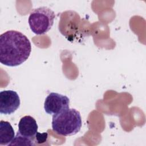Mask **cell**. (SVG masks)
Segmentation results:
<instances>
[{
    "label": "cell",
    "instance_id": "cell-1",
    "mask_svg": "<svg viewBox=\"0 0 146 146\" xmlns=\"http://www.w3.org/2000/svg\"><path fill=\"white\" fill-rule=\"evenodd\" d=\"M31 45L27 37L16 30H9L0 36V62L5 66L21 65L29 57Z\"/></svg>",
    "mask_w": 146,
    "mask_h": 146
},
{
    "label": "cell",
    "instance_id": "cell-2",
    "mask_svg": "<svg viewBox=\"0 0 146 146\" xmlns=\"http://www.w3.org/2000/svg\"><path fill=\"white\" fill-rule=\"evenodd\" d=\"M82 125L80 113L74 108H68L52 116V130L60 135H74L80 131Z\"/></svg>",
    "mask_w": 146,
    "mask_h": 146
},
{
    "label": "cell",
    "instance_id": "cell-3",
    "mask_svg": "<svg viewBox=\"0 0 146 146\" xmlns=\"http://www.w3.org/2000/svg\"><path fill=\"white\" fill-rule=\"evenodd\" d=\"M55 18V13L51 9L40 7L31 12L28 22L31 30L34 34L42 35L51 29Z\"/></svg>",
    "mask_w": 146,
    "mask_h": 146
},
{
    "label": "cell",
    "instance_id": "cell-4",
    "mask_svg": "<svg viewBox=\"0 0 146 146\" xmlns=\"http://www.w3.org/2000/svg\"><path fill=\"white\" fill-rule=\"evenodd\" d=\"M69 98L60 94L51 92L46 97L44 103L45 112L50 115H56L69 108Z\"/></svg>",
    "mask_w": 146,
    "mask_h": 146
},
{
    "label": "cell",
    "instance_id": "cell-5",
    "mask_svg": "<svg viewBox=\"0 0 146 146\" xmlns=\"http://www.w3.org/2000/svg\"><path fill=\"white\" fill-rule=\"evenodd\" d=\"M20 98L13 90H5L0 92V113L5 115L13 113L20 106Z\"/></svg>",
    "mask_w": 146,
    "mask_h": 146
},
{
    "label": "cell",
    "instance_id": "cell-6",
    "mask_svg": "<svg viewBox=\"0 0 146 146\" xmlns=\"http://www.w3.org/2000/svg\"><path fill=\"white\" fill-rule=\"evenodd\" d=\"M38 124L35 119L29 115L22 117L18 123V131L21 135L34 139L38 133Z\"/></svg>",
    "mask_w": 146,
    "mask_h": 146
},
{
    "label": "cell",
    "instance_id": "cell-7",
    "mask_svg": "<svg viewBox=\"0 0 146 146\" xmlns=\"http://www.w3.org/2000/svg\"><path fill=\"white\" fill-rule=\"evenodd\" d=\"M15 137L14 130L7 121H0V145H9Z\"/></svg>",
    "mask_w": 146,
    "mask_h": 146
},
{
    "label": "cell",
    "instance_id": "cell-8",
    "mask_svg": "<svg viewBox=\"0 0 146 146\" xmlns=\"http://www.w3.org/2000/svg\"><path fill=\"white\" fill-rule=\"evenodd\" d=\"M34 140L33 139L23 136L19 133L17 132L16 136L14 137L11 142L8 145H34Z\"/></svg>",
    "mask_w": 146,
    "mask_h": 146
},
{
    "label": "cell",
    "instance_id": "cell-9",
    "mask_svg": "<svg viewBox=\"0 0 146 146\" xmlns=\"http://www.w3.org/2000/svg\"><path fill=\"white\" fill-rule=\"evenodd\" d=\"M47 137V133H44L42 134H40L39 133H37L36 136H35V138L36 139V140L40 143L41 142H44L45 140H46Z\"/></svg>",
    "mask_w": 146,
    "mask_h": 146
}]
</instances>
